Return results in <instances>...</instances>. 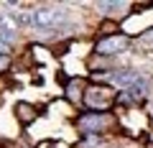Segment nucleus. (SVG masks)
I'll list each match as a JSON object with an SVG mask.
<instances>
[{"instance_id":"nucleus-1","label":"nucleus","mask_w":153,"mask_h":148,"mask_svg":"<svg viewBox=\"0 0 153 148\" xmlns=\"http://www.w3.org/2000/svg\"><path fill=\"white\" fill-rule=\"evenodd\" d=\"M66 18L69 10L64 5H38L31 10V28H36L44 36H54V31H59Z\"/></svg>"},{"instance_id":"nucleus-2","label":"nucleus","mask_w":153,"mask_h":148,"mask_svg":"<svg viewBox=\"0 0 153 148\" xmlns=\"http://www.w3.org/2000/svg\"><path fill=\"white\" fill-rule=\"evenodd\" d=\"M112 125H115V118L107 115V112H82V115L76 118V128H79V133L87 135V138L102 135V133L110 130Z\"/></svg>"},{"instance_id":"nucleus-3","label":"nucleus","mask_w":153,"mask_h":148,"mask_svg":"<svg viewBox=\"0 0 153 148\" xmlns=\"http://www.w3.org/2000/svg\"><path fill=\"white\" fill-rule=\"evenodd\" d=\"M117 100V94L112 92V87H105V84H92V87L84 89L82 102L89 107V112H105L110 110Z\"/></svg>"},{"instance_id":"nucleus-4","label":"nucleus","mask_w":153,"mask_h":148,"mask_svg":"<svg viewBox=\"0 0 153 148\" xmlns=\"http://www.w3.org/2000/svg\"><path fill=\"white\" fill-rule=\"evenodd\" d=\"M130 49V36L125 33H112V36H102V39L94 44V54L100 56H115L123 54V51Z\"/></svg>"},{"instance_id":"nucleus-5","label":"nucleus","mask_w":153,"mask_h":148,"mask_svg":"<svg viewBox=\"0 0 153 148\" xmlns=\"http://www.w3.org/2000/svg\"><path fill=\"white\" fill-rule=\"evenodd\" d=\"M153 92V79L148 74H138V79L120 94V102H143Z\"/></svg>"},{"instance_id":"nucleus-6","label":"nucleus","mask_w":153,"mask_h":148,"mask_svg":"<svg viewBox=\"0 0 153 148\" xmlns=\"http://www.w3.org/2000/svg\"><path fill=\"white\" fill-rule=\"evenodd\" d=\"M138 74H140V71H135V69H115V71H110V74H107V79L115 84V87L128 89L138 79Z\"/></svg>"},{"instance_id":"nucleus-7","label":"nucleus","mask_w":153,"mask_h":148,"mask_svg":"<svg viewBox=\"0 0 153 148\" xmlns=\"http://www.w3.org/2000/svg\"><path fill=\"white\" fill-rule=\"evenodd\" d=\"M82 87H84L82 79H76V77L69 79V82H66V100H69V102H74V105H79V102H82V97H84Z\"/></svg>"},{"instance_id":"nucleus-8","label":"nucleus","mask_w":153,"mask_h":148,"mask_svg":"<svg viewBox=\"0 0 153 148\" xmlns=\"http://www.w3.org/2000/svg\"><path fill=\"white\" fill-rule=\"evenodd\" d=\"M16 115H18V120H21V125H28V123H33V120L38 118V112H36L33 105L18 102V105H16Z\"/></svg>"},{"instance_id":"nucleus-9","label":"nucleus","mask_w":153,"mask_h":148,"mask_svg":"<svg viewBox=\"0 0 153 148\" xmlns=\"http://www.w3.org/2000/svg\"><path fill=\"white\" fill-rule=\"evenodd\" d=\"M97 8H100L102 16H117L120 10L128 8V3H97Z\"/></svg>"},{"instance_id":"nucleus-10","label":"nucleus","mask_w":153,"mask_h":148,"mask_svg":"<svg viewBox=\"0 0 153 148\" xmlns=\"http://www.w3.org/2000/svg\"><path fill=\"white\" fill-rule=\"evenodd\" d=\"M8 66H10V59H8V56H3V54H0V71H5Z\"/></svg>"},{"instance_id":"nucleus-11","label":"nucleus","mask_w":153,"mask_h":148,"mask_svg":"<svg viewBox=\"0 0 153 148\" xmlns=\"http://www.w3.org/2000/svg\"><path fill=\"white\" fill-rule=\"evenodd\" d=\"M148 112H151V120H153V100H151V105H148Z\"/></svg>"},{"instance_id":"nucleus-12","label":"nucleus","mask_w":153,"mask_h":148,"mask_svg":"<svg viewBox=\"0 0 153 148\" xmlns=\"http://www.w3.org/2000/svg\"><path fill=\"white\" fill-rule=\"evenodd\" d=\"M46 148H59V146H56V143H49V146H46Z\"/></svg>"},{"instance_id":"nucleus-13","label":"nucleus","mask_w":153,"mask_h":148,"mask_svg":"<svg viewBox=\"0 0 153 148\" xmlns=\"http://www.w3.org/2000/svg\"><path fill=\"white\" fill-rule=\"evenodd\" d=\"M148 148H153V146H148Z\"/></svg>"}]
</instances>
